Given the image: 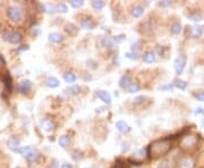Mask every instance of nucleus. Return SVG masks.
Here are the masks:
<instances>
[{"instance_id": "f257e3e1", "label": "nucleus", "mask_w": 204, "mask_h": 168, "mask_svg": "<svg viewBox=\"0 0 204 168\" xmlns=\"http://www.w3.org/2000/svg\"><path fill=\"white\" fill-rule=\"evenodd\" d=\"M171 149V142L170 139L166 138L162 140H157L152 142L150 147L148 148V156L150 158H159L167 154Z\"/></svg>"}, {"instance_id": "f03ea898", "label": "nucleus", "mask_w": 204, "mask_h": 168, "mask_svg": "<svg viewBox=\"0 0 204 168\" xmlns=\"http://www.w3.org/2000/svg\"><path fill=\"white\" fill-rule=\"evenodd\" d=\"M198 142V136L195 134H187L184 135L180 141V148L183 150H191L193 148H195Z\"/></svg>"}, {"instance_id": "7ed1b4c3", "label": "nucleus", "mask_w": 204, "mask_h": 168, "mask_svg": "<svg viewBox=\"0 0 204 168\" xmlns=\"http://www.w3.org/2000/svg\"><path fill=\"white\" fill-rule=\"evenodd\" d=\"M186 62H187V57L186 55H184V53H180L177 58L175 59V62H174V67H175V71L178 75H180L183 73L184 68H185V65H186Z\"/></svg>"}, {"instance_id": "20e7f679", "label": "nucleus", "mask_w": 204, "mask_h": 168, "mask_svg": "<svg viewBox=\"0 0 204 168\" xmlns=\"http://www.w3.org/2000/svg\"><path fill=\"white\" fill-rule=\"evenodd\" d=\"M7 15H8V18L13 22H18L21 21L22 16H23V13H22V9L17 6H12L9 7L8 10H7Z\"/></svg>"}, {"instance_id": "39448f33", "label": "nucleus", "mask_w": 204, "mask_h": 168, "mask_svg": "<svg viewBox=\"0 0 204 168\" xmlns=\"http://www.w3.org/2000/svg\"><path fill=\"white\" fill-rule=\"evenodd\" d=\"M40 127L43 131H45V132H51V131L55 130V123H53L51 118L44 117L40 121Z\"/></svg>"}, {"instance_id": "423d86ee", "label": "nucleus", "mask_w": 204, "mask_h": 168, "mask_svg": "<svg viewBox=\"0 0 204 168\" xmlns=\"http://www.w3.org/2000/svg\"><path fill=\"white\" fill-rule=\"evenodd\" d=\"M81 26L82 29L87 30V31H92L97 27V23L92 17H84L82 21H81Z\"/></svg>"}, {"instance_id": "0eeeda50", "label": "nucleus", "mask_w": 204, "mask_h": 168, "mask_svg": "<svg viewBox=\"0 0 204 168\" xmlns=\"http://www.w3.org/2000/svg\"><path fill=\"white\" fill-rule=\"evenodd\" d=\"M116 128H117L118 132H120L121 134H127V133H129L130 131H132L130 126L125 121L116 122Z\"/></svg>"}, {"instance_id": "6e6552de", "label": "nucleus", "mask_w": 204, "mask_h": 168, "mask_svg": "<svg viewBox=\"0 0 204 168\" xmlns=\"http://www.w3.org/2000/svg\"><path fill=\"white\" fill-rule=\"evenodd\" d=\"M19 143H21V140L18 139V138H16V136H10L6 142L8 149H10L13 151L17 150L18 147H19Z\"/></svg>"}, {"instance_id": "1a4fd4ad", "label": "nucleus", "mask_w": 204, "mask_h": 168, "mask_svg": "<svg viewBox=\"0 0 204 168\" xmlns=\"http://www.w3.org/2000/svg\"><path fill=\"white\" fill-rule=\"evenodd\" d=\"M32 86H33L32 81L24 80V81H22V82L19 83V85H18V91L21 92V93H27V92L32 89Z\"/></svg>"}, {"instance_id": "9d476101", "label": "nucleus", "mask_w": 204, "mask_h": 168, "mask_svg": "<svg viewBox=\"0 0 204 168\" xmlns=\"http://www.w3.org/2000/svg\"><path fill=\"white\" fill-rule=\"evenodd\" d=\"M65 31L67 32L68 35H71V36H76L77 34H78V27H77L74 23H71V22L66 23Z\"/></svg>"}, {"instance_id": "9b49d317", "label": "nucleus", "mask_w": 204, "mask_h": 168, "mask_svg": "<svg viewBox=\"0 0 204 168\" xmlns=\"http://www.w3.org/2000/svg\"><path fill=\"white\" fill-rule=\"evenodd\" d=\"M39 157H40L39 151L35 150V149H32V150H31L30 152L25 156V158H26V160H27V162H29V164H34V162L38 161Z\"/></svg>"}, {"instance_id": "f8f14e48", "label": "nucleus", "mask_w": 204, "mask_h": 168, "mask_svg": "<svg viewBox=\"0 0 204 168\" xmlns=\"http://www.w3.org/2000/svg\"><path fill=\"white\" fill-rule=\"evenodd\" d=\"M130 14H132V16H133L134 18H139L143 14H144V7H143L142 5H135V6L132 8V10H130Z\"/></svg>"}, {"instance_id": "ddd939ff", "label": "nucleus", "mask_w": 204, "mask_h": 168, "mask_svg": "<svg viewBox=\"0 0 204 168\" xmlns=\"http://www.w3.org/2000/svg\"><path fill=\"white\" fill-rule=\"evenodd\" d=\"M23 40V35H22V33L16 30V31H12V36H10V43L13 44H18L19 42Z\"/></svg>"}, {"instance_id": "4468645a", "label": "nucleus", "mask_w": 204, "mask_h": 168, "mask_svg": "<svg viewBox=\"0 0 204 168\" xmlns=\"http://www.w3.org/2000/svg\"><path fill=\"white\" fill-rule=\"evenodd\" d=\"M45 85L48 86V88H51V89H56L58 88V86L60 85V82L59 80L57 79V77L55 76H49L45 80Z\"/></svg>"}, {"instance_id": "2eb2a0df", "label": "nucleus", "mask_w": 204, "mask_h": 168, "mask_svg": "<svg viewBox=\"0 0 204 168\" xmlns=\"http://www.w3.org/2000/svg\"><path fill=\"white\" fill-rule=\"evenodd\" d=\"M142 59L144 62L153 64V62H155V53L152 52V51H145V52L143 53Z\"/></svg>"}, {"instance_id": "dca6fc26", "label": "nucleus", "mask_w": 204, "mask_h": 168, "mask_svg": "<svg viewBox=\"0 0 204 168\" xmlns=\"http://www.w3.org/2000/svg\"><path fill=\"white\" fill-rule=\"evenodd\" d=\"M97 95H98L99 99L103 101L107 105H110L111 103V95H109V92L107 91H98L97 92Z\"/></svg>"}, {"instance_id": "f3484780", "label": "nucleus", "mask_w": 204, "mask_h": 168, "mask_svg": "<svg viewBox=\"0 0 204 168\" xmlns=\"http://www.w3.org/2000/svg\"><path fill=\"white\" fill-rule=\"evenodd\" d=\"M132 84V80L128 75H123V76L119 79V86L121 89H128V86Z\"/></svg>"}, {"instance_id": "a211bd4d", "label": "nucleus", "mask_w": 204, "mask_h": 168, "mask_svg": "<svg viewBox=\"0 0 204 168\" xmlns=\"http://www.w3.org/2000/svg\"><path fill=\"white\" fill-rule=\"evenodd\" d=\"M48 39H49V41L52 42V43H60V42L64 40L62 35L60 34V33H58V32L50 33V34H49V36H48Z\"/></svg>"}, {"instance_id": "6ab92c4d", "label": "nucleus", "mask_w": 204, "mask_h": 168, "mask_svg": "<svg viewBox=\"0 0 204 168\" xmlns=\"http://www.w3.org/2000/svg\"><path fill=\"white\" fill-rule=\"evenodd\" d=\"M203 33H204V26H195L192 29L191 34H192V36L194 39H198L203 35Z\"/></svg>"}, {"instance_id": "aec40b11", "label": "nucleus", "mask_w": 204, "mask_h": 168, "mask_svg": "<svg viewBox=\"0 0 204 168\" xmlns=\"http://www.w3.org/2000/svg\"><path fill=\"white\" fill-rule=\"evenodd\" d=\"M58 142H59L60 147L64 148V149H67L69 147V144H71V139H69V136L65 134V135H60Z\"/></svg>"}, {"instance_id": "412c9836", "label": "nucleus", "mask_w": 204, "mask_h": 168, "mask_svg": "<svg viewBox=\"0 0 204 168\" xmlns=\"http://www.w3.org/2000/svg\"><path fill=\"white\" fill-rule=\"evenodd\" d=\"M154 30V24L152 23L150 19L149 21H145L144 23L142 24V31L144 33H150V32H152Z\"/></svg>"}, {"instance_id": "4be33fe9", "label": "nucleus", "mask_w": 204, "mask_h": 168, "mask_svg": "<svg viewBox=\"0 0 204 168\" xmlns=\"http://www.w3.org/2000/svg\"><path fill=\"white\" fill-rule=\"evenodd\" d=\"M194 165H195L194 160H193L192 158H189V157H187V158H185V159H183L180 161L181 168H193Z\"/></svg>"}, {"instance_id": "5701e85b", "label": "nucleus", "mask_w": 204, "mask_h": 168, "mask_svg": "<svg viewBox=\"0 0 204 168\" xmlns=\"http://www.w3.org/2000/svg\"><path fill=\"white\" fill-rule=\"evenodd\" d=\"M3 83H5V85H6L7 90L9 92L13 90V79L10 76V74L9 73H6V75L3 76Z\"/></svg>"}, {"instance_id": "b1692460", "label": "nucleus", "mask_w": 204, "mask_h": 168, "mask_svg": "<svg viewBox=\"0 0 204 168\" xmlns=\"http://www.w3.org/2000/svg\"><path fill=\"white\" fill-rule=\"evenodd\" d=\"M91 6L94 10H102L106 6V3L102 0H93L91 3Z\"/></svg>"}, {"instance_id": "393cba45", "label": "nucleus", "mask_w": 204, "mask_h": 168, "mask_svg": "<svg viewBox=\"0 0 204 168\" xmlns=\"http://www.w3.org/2000/svg\"><path fill=\"white\" fill-rule=\"evenodd\" d=\"M66 91H67L68 93H69V95H80V93H81V86L77 85V84H73V85L68 86Z\"/></svg>"}, {"instance_id": "a878e982", "label": "nucleus", "mask_w": 204, "mask_h": 168, "mask_svg": "<svg viewBox=\"0 0 204 168\" xmlns=\"http://www.w3.org/2000/svg\"><path fill=\"white\" fill-rule=\"evenodd\" d=\"M62 77H64L65 82L69 83V84H71V83H74L75 81H76V75H75L74 73H71V72H66V73H64Z\"/></svg>"}, {"instance_id": "bb28decb", "label": "nucleus", "mask_w": 204, "mask_h": 168, "mask_svg": "<svg viewBox=\"0 0 204 168\" xmlns=\"http://www.w3.org/2000/svg\"><path fill=\"white\" fill-rule=\"evenodd\" d=\"M101 44H102V47L107 48V49H110V48L113 47V40L109 36H104L102 40H101Z\"/></svg>"}, {"instance_id": "cd10ccee", "label": "nucleus", "mask_w": 204, "mask_h": 168, "mask_svg": "<svg viewBox=\"0 0 204 168\" xmlns=\"http://www.w3.org/2000/svg\"><path fill=\"white\" fill-rule=\"evenodd\" d=\"M188 17L191 21L200 22L203 19V15H202L200 12H193V13H191V14H188Z\"/></svg>"}, {"instance_id": "c85d7f7f", "label": "nucleus", "mask_w": 204, "mask_h": 168, "mask_svg": "<svg viewBox=\"0 0 204 168\" xmlns=\"http://www.w3.org/2000/svg\"><path fill=\"white\" fill-rule=\"evenodd\" d=\"M71 158L74 160V161L78 162V161H81V160L83 159V154H82L80 150H74V151H71Z\"/></svg>"}, {"instance_id": "c756f323", "label": "nucleus", "mask_w": 204, "mask_h": 168, "mask_svg": "<svg viewBox=\"0 0 204 168\" xmlns=\"http://www.w3.org/2000/svg\"><path fill=\"white\" fill-rule=\"evenodd\" d=\"M174 86L175 88L179 89V90H185L187 88V83L185 81L180 80V79H176L174 81Z\"/></svg>"}, {"instance_id": "7c9ffc66", "label": "nucleus", "mask_w": 204, "mask_h": 168, "mask_svg": "<svg viewBox=\"0 0 204 168\" xmlns=\"http://www.w3.org/2000/svg\"><path fill=\"white\" fill-rule=\"evenodd\" d=\"M139 90H141V85L137 82H132V84L127 89L128 93H135V92H139Z\"/></svg>"}, {"instance_id": "2f4dec72", "label": "nucleus", "mask_w": 204, "mask_h": 168, "mask_svg": "<svg viewBox=\"0 0 204 168\" xmlns=\"http://www.w3.org/2000/svg\"><path fill=\"white\" fill-rule=\"evenodd\" d=\"M170 31H171L172 34H179L181 32V24L179 22H176L171 25L170 27Z\"/></svg>"}, {"instance_id": "473e14b6", "label": "nucleus", "mask_w": 204, "mask_h": 168, "mask_svg": "<svg viewBox=\"0 0 204 168\" xmlns=\"http://www.w3.org/2000/svg\"><path fill=\"white\" fill-rule=\"evenodd\" d=\"M32 150L31 149V147H29V145H26V147H19L17 149V150L15 151V152H18V154H23V156H26L30 151Z\"/></svg>"}, {"instance_id": "72a5a7b5", "label": "nucleus", "mask_w": 204, "mask_h": 168, "mask_svg": "<svg viewBox=\"0 0 204 168\" xmlns=\"http://www.w3.org/2000/svg\"><path fill=\"white\" fill-rule=\"evenodd\" d=\"M57 12L62 13V14H66V13L68 12L67 5H66V3H59L58 5H57Z\"/></svg>"}, {"instance_id": "f704fd0d", "label": "nucleus", "mask_w": 204, "mask_h": 168, "mask_svg": "<svg viewBox=\"0 0 204 168\" xmlns=\"http://www.w3.org/2000/svg\"><path fill=\"white\" fill-rule=\"evenodd\" d=\"M115 168H130V166L128 165L127 162H125L124 160L121 159H117L116 160V165Z\"/></svg>"}, {"instance_id": "c9c22d12", "label": "nucleus", "mask_w": 204, "mask_h": 168, "mask_svg": "<svg viewBox=\"0 0 204 168\" xmlns=\"http://www.w3.org/2000/svg\"><path fill=\"white\" fill-rule=\"evenodd\" d=\"M69 3H71V6L74 7V8H80L84 5L83 0H71Z\"/></svg>"}, {"instance_id": "e433bc0d", "label": "nucleus", "mask_w": 204, "mask_h": 168, "mask_svg": "<svg viewBox=\"0 0 204 168\" xmlns=\"http://www.w3.org/2000/svg\"><path fill=\"white\" fill-rule=\"evenodd\" d=\"M45 9L49 14H53L55 12H57V5H53V3H47L45 5Z\"/></svg>"}, {"instance_id": "4c0bfd02", "label": "nucleus", "mask_w": 204, "mask_h": 168, "mask_svg": "<svg viewBox=\"0 0 204 168\" xmlns=\"http://www.w3.org/2000/svg\"><path fill=\"white\" fill-rule=\"evenodd\" d=\"M3 39L5 41H10V36H12V31H9V30H5L3 31V34H1Z\"/></svg>"}, {"instance_id": "58836bf2", "label": "nucleus", "mask_w": 204, "mask_h": 168, "mask_svg": "<svg viewBox=\"0 0 204 168\" xmlns=\"http://www.w3.org/2000/svg\"><path fill=\"white\" fill-rule=\"evenodd\" d=\"M113 43H116V44H120L121 42L124 41L125 40V35L124 34H118V35H115L113 36Z\"/></svg>"}, {"instance_id": "ea45409f", "label": "nucleus", "mask_w": 204, "mask_h": 168, "mask_svg": "<svg viewBox=\"0 0 204 168\" xmlns=\"http://www.w3.org/2000/svg\"><path fill=\"white\" fill-rule=\"evenodd\" d=\"M125 56H126V58L130 59V60H136V59L139 58L137 53L134 52V51H128V52L125 53Z\"/></svg>"}, {"instance_id": "a19ab883", "label": "nucleus", "mask_w": 204, "mask_h": 168, "mask_svg": "<svg viewBox=\"0 0 204 168\" xmlns=\"http://www.w3.org/2000/svg\"><path fill=\"white\" fill-rule=\"evenodd\" d=\"M145 99H146V97H144V95H139V97H136L133 101L135 105H142V103L144 102Z\"/></svg>"}, {"instance_id": "79ce46f5", "label": "nucleus", "mask_w": 204, "mask_h": 168, "mask_svg": "<svg viewBox=\"0 0 204 168\" xmlns=\"http://www.w3.org/2000/svg\"><path fill=\"white\" fill-rule=\"evenodd\" d=\"M132 51H134V52L137 53V51L141 49V41H137V42H134L133 44H132Z\"/></svg>"}, {"instance_id": "37998d69", "label": "nucleus", "mask_w": 204, "mask_h": 168, "mask_svg": "<svg viewBox=\"0 0 204 168\" xmlns=\"http://www.w3.org/2000/svg\"><path fill=\"white\" fill-rule=\"evenodd\" d=\"M86 64H87V67H91V68H93V69H95V68H98V62H95V60H92V59H89V60L86 62Z\"/></svg>"}, {"instance_id": "c03bdc74", "label": "nucleus", "mask_w": 204, "mask_h": 168, "mask_svg": "<svg viewBox=\"0 0 204 168\" xmlns=\"http://www.w3.org/2000/svg\"><path fill=\"white\" fill-rule=\"evenodd\" d=\"M174 84H168V85H162L160 86L159 90H161V91H172L174 90Z\"/></svg>"}, {"instance_id": "a18cd8bd", "label": "nucleus", "mask_w": 204, "mask_h": 168, "mask_svg": "<svg viewBox=\"0 0 204 168\" xmlns=\"http://www.w3.org/2000/svg\"><path fill=\"white\" fill-rule=\"evenodd\" d=\"M172 1H170V0H162V1H160L159 3V6L161 7H170L171 6Z\"/></svg>"}, {"instance_id": "49530a36", "label": "nucleus", "mask_w": 204, "mask_h": 168, "mask_svg": "<svg viewBox=\"0 0 204 168\" xmlns=\"http://www.w3.org/2000/svg\"><path fill=\"white\" fill-rule=\"evenodd\" d=\"M29 48H30V46H29V44H23V46H21L19 48H17V52H23V51H26V50H29Z\"/></svg>"}, {"instance_id": "de8ad7c7", "label": "nucleus", "mask_w": 204, "mask_h": 168, "mask_svg": "<svg viewBox=\"0 0 204 168\" xmlns=\"http://www.w3.org/2000/svg\"><path fill=\"white\" fill-rule=\"evenodd\" d=\"M196 99H197L198 101H202V102H204V91H201L198 92V93H196Z\"/></svg>"}, {"instance_id": "09e8293b", "label": "nucleus", "mask_w": 204, "mask_h": 168, "mask_svg": "<svg viewBox=\"0 0 204 168\" xmlns=\"http://www.w3.org/2000/svg\"><path fill=\"white\" fill-rule=\"evenodd\" d=\"M163 49H165V48H163L162 46H157V47H155V52H157L159 56H163Z\"/></svg>"}, {"instance_id": "8fccbe9b", "label": "nucleus", "mask_w": 204, "mask_h": 168, "mask_svg": "<svg viewBox=\"0 0 204 168\" xmlns=\"http://www.w3.org/2000/svg\"><path fill=\"white\" fill-rule=\"evenodd\" d=\"M128 149H129V143H128V142H124V143L121 144V151H123V152H126Z\"/></svg>"}, {"instance_id": "3c124183", "label": "nucleus", "mask_w": 204, "mask_h": 168, "mask_svg": "<svg viewBox=\"0 0 204 168\" xmlns=\"http://www.w3.org/2000/svg\"><path fill=\"white\" fill-rule=\"evenodd\" d=\"M36 6H38L39 12H41V13H44V12H47V9H45V6H44V5H42V3H36Z\"/></svg>"}, {"instance_id": "603ef678", "label": "nucleus", "mask_w": 204, "mask_h": 168, "mask_svg": "<svg viewBox=\"0 0 204 168\" xmlns=\"http://www.w3.org/2000/svg\"><path fill=\"white\" fill-rule=\"evenodd\" d=\"M50 168H59V164H58L57 159H52V160H51Z\"/></svg>"}, {"instance_id": "864d4df0", "label": "nucleus", "mask_w": 204, "mask_h": 168, "mask_svg": "<svg viewBox=\"0 0 204 168\" xmlns=\"http://www.w3.org/2000/svg\"><path fill=\"white\" fill-rule=\"evenodd\" d=\"M158 168H169L168 162H167V161H161L159 165H158Z\"/></svg>"}, {"instance_id": "5fc2aeb1", "label": "nucleus", "mask_w": 204, "mask_h": 168, "mask_svg": "<svg viewBox=\"0 0 204 168\" xmlns=\"http://www.w3.org/2000/svg\"><path fill=\"white\" fill-rule=\"evenodd\" d=\"M83 79H84V81H91L92 76H91V75H85V73H84L83 74Z\"/></svg>"}, {"instance_id": "6e6d98bb", "label": "nucleus", "mask_w": 204, "mask_h": 168, "mask_svg": "<svg viewBox=\"0 0 204 168\" xmlns=\"http://www.w3.org/2000/svg\"><path fill=\"white\" fill-rule=\"evenodd\" d=\"M0 62H1V64H3V65H6V59H5L3 55H1V53H0Z\"/></svg>"}, {"instance_id": "4d7b16f0", "label": "nucleus", "mask_w": 204, "mask_h": 168, "mask_svg": "<svg viewBox=\"0 0 204 168\" xmlns=\"http://www.w3.org/2000/svg\"><path fill=\"white\" fill-rule=\"evenodd\" d=\"M60 168H74V166L71 165V164H64V165H61Z\"/></svg>"}, {"instance_id": "13d9d810", "label": "nucleus", "mask_w": 204, "mask_h": 168, "mask_svg": "<svg viewBox=\"0 0 204 168\" xmlns=\"http://www.w3.org/2000/svg\"><path fill=\"white\" fill-rule=\"evenodd\" d=\"M201 112H203V109H202V108H197V109H196V111H195V114H196V115H198V114H201Z\"/></svg>"}, {"instance_id": "bf43d9fd", "label": "nucleus", "mask_w": 204, "mask_h": 168, "mask_svg": "<svg viewBox=\"0 0 204 168\" xmlns=\"http://www.w3.org/2000/svg\"><path fill=\"white\" fill-rule=\"evenodd\" d=\"M135 168H141V167H139V166H136V167H135Z\"/></svg>"}]
</instances>
